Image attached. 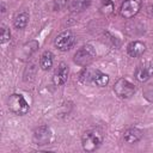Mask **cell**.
Listing matches in <instances>:
<instances>
[{"label": "cell", "mask_w": 153, "mask_h": 153, "mask_svg": "<svg viewBox=\"0 0 153 153\" xmlns=\"http://www.w3.org/2000/svg\"><path fill=\"white\" fill-rule=\"evenodd\" d=\"M103 143V135L98 130H87L84 133L81 137V146L82 149L86 152H93L100 147Z\"/></svg>", "instance_id": "cell-1"}, {"label": "cell", "mask_w": 153, "mask_h": 153, "mask_svg": "<svg viewBox=\"0 0 153 153\" xmlns=\"http://www.w3.org/2000/svg\"><path fill=\"white\" fill-rule=\"evenodd\" d=\"M7 105H8L10 111L19 116L26 115L30 109L29 103L26 102L24 96H22L20 93H12L7 99Z\"/></svg>", "instance_id": "cell-2"}, {"label": "cell", "mask_w": 153, "mask_h": 153, "mask_svg": "<svg viewBox=\"0 0 153 153\" xmlns=\"http://www.w3.org/2000/svg\"><path fill=\"white\" fill-rule=\"evenodd\" d=\"M96 57V50L91 44H85L81 48H79L74 54V62L78 66L87 67Z\"/></svg>", "instance_id": "cell-3"}, {"label": "cell", "mask_w": 153, "mask_h": 153, "mask_svg": "<svg viewBox=\"0 0 153 153\" xmlns=\"http://www.w3.org/2000/svg\"><path fill=\"white\" fill-rule=\"evenodd\" d=\"M114 92L122 99H128L135 93V86L127 79L120 78L114 85Z\"/></svg>", "instance_id": "cell-4"}, {"label": "cell", "mask_w": 153, "mask_h": 153, "mask_svg": "<svg viewBox=\"0 0 153 153\" xmlns=\"http://www.w3.org/2000/svg\"><path fill=\"white\" fill-rule=\"evenodd\" d=\"M32 140L36 145L38 146H43V145H48L54 140V134L53 130L50 129V127L48 126H39L33 130L32 134Z\"/></svg>", "instance_id": "cell-5"}, {"label": "cell", "mask_w": 153, "mask_h": 153, "mask_svg": "<svg viewBox=\"0 0 153 153\" xmlns=\"http://www.w3.org/2000/svg\"><path fill=\"white\" fill-rule=\"evenodd\" d=\"M75 36L71 30H66L62 31L61 33H59L54 41L55 47L61 50V51H67L69 50L74 44H75Z\"/></svg>", "instance_id": "cell-6"}, {"label": "cell", "mask_w": 153, "mask_h": 153, "mask_svg": "<svg viewBox=\"0 0 153 153\" xmlns=\"http://www.w3.org/2000/svg\"><path fill=\"white\" fill-rule=\"evenodd\" d=\"M141 0H124L120 8V14L124 19L134 18L141 10Z\"/></svg>", "instance_id": "cell-7"}, {"label": "cell", "mask_w": 153, "mask_h": 153, "mask_svg": "<svg viewBox=\"0 0 153 153\" xmlns=\"http://www.w3.org/2000/svg\"><path fill=\"white\" fill-rule=\"evenodd\" d=\"M134 76H135V79H136L139 82H145V81H147L148 79H151V78L153 76V65L149 63V62L139 65V66L135 68Z\"/></svg>", "instance_id": "cell-8"}, {"label": "cell", "mask_w": 153, "mask_h": 153, "mask_svg": "<svg viewBox=\"0 0 153 153\" xmlns=\"http://www.w3.org/2000/svg\"><path fill=\"white\" fill-rule=\"evenodd\" d=\"M68 73H69V69H68V66L66 62H60L55 73H54V76H53V82L55 86H61L63 85L67 79H68Z\"/></svg>", "instance_id": "cell-9"}, {"label": "cell", "mask_w": 153, "mask_h": 153, "mask_svg": "<svg viewBox=\"0 0 153 153\" xmlns=\"http://www.w3.org/2000/svg\"><path fill=\"white\" fill-rule=\"evenodd\" d=\"M143 137V131L140 128L133 127V128H128L127 130H124L123 133V140L127 143H136L139 142L141 139Z\"/></svg>", "instance_id": "cell-10"}, {"label": "cell", "mask_w": 153, "mask_h": 153, "mask_svg": "<svg viewBox=\"0 0 153 153\" xmlns=\"http://www.w3.org/2000/svg\"><path fill=\"white\" fill-rule=\"evenodd\" d=\"M38 47H39V43H38L36 39H31V41L24 43V44L20 47V51H19L20 59H22V60H25V59L30 57L33 53L37 51Z\"/></svg>", "instance_id": "cell-11"}, {"label": "cell", "mask_w": 153, "mask_h": 153, "mask_svg": "<svg viewBox=\"0 0 153 153\" xmlns=\"http://www.w3.org/2000/svg\"><path fill=\"white\" fill-rule=\"evenodd\" d=\"M146 51V44L141 41H133L127 45V53L131 57H139Z\"/></svg>", "instance_id": "cell-12"}, {"label": "cell", "mask_w": 153, "mask_h": 153, "mask_svg": "<svg viewBox=\"0 0 153 153\" xmlns=\"http://www.w3.org/2000/svg\"><path fill=\"white\" fill-rule=\"evenodd\" d=\"M109 75L100 71H91V82L99 87H104L109 84Z\"/></svg>", "instance_id": "cell-13"}, {"label": "cell", "mask_w": 153, "mask_h": 153, "mask_svg": "<svg viewBox=\"0 0 153 153\" xmlns=\"http://www.w3.org/2000/svg\"><path fill=\"white\" fill-rule=\"evenodd\" d=\"M53 57H54V55L51 51H49V50L43 51V54L39 57V67L43 71H49L53 67V62H54Z\"/></svg>", "instance_id": "cell-14"}, {"label": "cell", "mask_w": 153, "mask_h": 153, "mask_svg": "<svg viewBox=\"0 0 153 153\" xmlns=\"http://www.w3.org/2000/svg\"><path fill=\"white\" fill-rule=\"evenodd\" d=\"M29 18H30V16H29V13L25 12V11L18 13V14L14 17V19H13V25H14V27H16L17 30H23V29H25L26 25H27V23H29Z\"/></svg>", "instance_id": "cell-15"}, {"label": "cell", "mask_w": 153, "mask_h": 153, "mask_svg": "<svg viewBox=\"0 0 153 153\" xmlns=\"http://www.w3.org/2000/svg\"><path fill=\"white\" fill-rule=\"evenodd\" d=\"M91 2L92 0H72L69 4V10L71 12H74V13L82 12L90 7Z\"/></svg>", "instance_id": "cell-16"}, {"label": "cell", "mask_w": 153, "mask_h": 153, "mask_svg": "<svg viewBox=\"0 0 153 153\" xmlns=\"http://www.w3.org/2000/svg\"><path fill=\"white\" fill-rule=\"evenodd\" d=\"M99 11L104 16H110L114 12V2L112 0H98Z\"/></svg>", "instance_id": "cell-17"}, {"label": "cell", "mask_w": 153, "mask_h": 153, "mask_svg": "<svg viewBox=\"0 0 153 153\" xmlns=\"http://www.w3.org/2000/svg\"><path fill=\"white\" fill-rule=\"evenodd\" d=\"M10 39H11V32H10V29H8L6 25H2V26H1L0 43H1V44H5V43H7Z\"/></svg>", "instance_id": "cell-18"}, {"label": "cell", "mask_w": 153, "mask_h": 153, "mask_svg": "<svg viewBox=\"0 0 153 153\" xmlns=\"http://www.w3.org/2000/svg\"><path fill=\"white\" fill-rule=\"evenodd\" d=\"M67 6H69L68 0H54L53 1V10L54 11H62Z\"/></svg>", "instance_id": "cell-19"}, {"label": "cell", "mask_w": 153, "mask_h": 153, "mask_svg": "<svg viewBox=\"0 0 153 153\" xmlns=\"http://www.w3.org/2000/svg\"><path fill=\"white\" fill-rule=\"evenodd\" d=\"M142 93H143V97H145L148 102L153 103V84H149V85L145 86Z\"/></svg>", "instance_id": "cell-20"}]
</instances>
